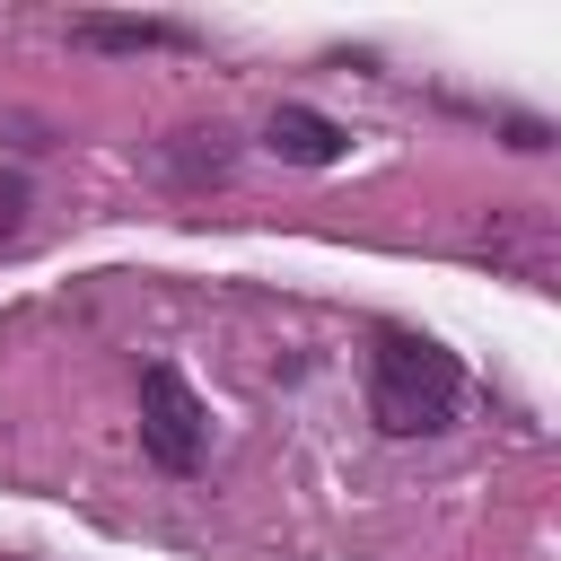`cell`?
<instances>
[{"mask_svg": "<svg viewBox=\"0 0 561 561\" xmlns=\"http://www.w3.org/2000/svg\"><path fill=\"white\" fill-rule=\"evenodd\" d=\"M368 412H377V430H394V438L447 430V421L465 412V368H456V351H438L430 333L386 324L377 351H368Z\"/></svg>", "mask_w": 561, "mask_h": 561, "instance_id": "obj_1", "label": "cell"}, {"mask_svg": "<svg viewBox=\"0 0 561 561\" xmlns=\"http://www.w3.org/2000/svg\"><path fill=\"white\" fill-rule=\"evenodd\" d=\"M202 438H210L202 394H193L167 359H149V368H140V447H149L167 473H193V465H202Z\"/></svg>", "mask_w": 561, "mask_h": 561, "instance_id": "obj_2", "label": "cell"}, {"mask_svg": "<svg viewBox=\"0 0 561 561\" xmlns=\"http://www.w3.org/2000/svg\"><path fill=\"white\" fill-rule=\"evenodd\" d=\"M263 140H272V158H289V167H333V158H342V123H324L316 105H272Z\"/></svg>", "mask_w": 561, "mask_h": 561, "instance_id": "obj_3", "label": "cell"}, {"mask_svg": "<svg viewBox=\"0 0 561 561\" xmlns=\"http://www.w3.org/2000/svg\"><path fill=\"white\" fill-rule=\"evenodd\" d=\"M70 44H88V53H175L193 35L175 18H70Z\"/></svg>", "mask_w": 561, "mask_h": 561, "instance_id": "obj_4", "label": "cell"}, {"mask_svg": "<svg viewBox=\"0 0 561 561\" xmlns=\"http://www.w3.org/2000/svg\"><path fill=\"white\" fill-rule=\"evenodd\" d=\"M18 228H26V184H18V175H0V245H9Z\"/></svg>", "mask_w": 561, "mask_h": 561, "instance_id": "obj_5", "label": "cell"}]
</instances>
